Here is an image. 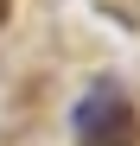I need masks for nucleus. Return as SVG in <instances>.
Segmentation results:
<instances>
[{"instance_id": "f257e3e1", "label": "nucleus", "mask_w": 140, "mask_h": 146, "mask_svg": "<svg viewBox=\"0 0 140 146\" xmlns=\"http://www.w3.org/2000/svg\"><path fill=\"white\" fill-rule=\"evenodd\" d=\"M70 127H77V146H134L140 140V121H134V108L121 102L115 83L89 89L77 102V114H70Z\"/></svg>"}]
</instances>
